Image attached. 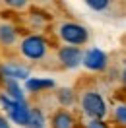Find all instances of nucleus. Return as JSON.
<instances>
[{
	"mask_svg": "<svg viewBox=\"0 0 126 128\" xmlns=\"http://www.w3.org/2000/svg\"><path fill=\"white\" fill-rule=\"evenodd\" d=\"M122 84H124V88H126V66H124V70H122Z\"/></svg>",
	"mask_w": 126,
	"mask_h": 128,
	"instance_id": "aec40b11",
	"label": "nucleus"
},
{
	"mask_svg": "<svg viewBox=\"0 0 126 128\" xmlns=\"http://www.w3.org/2000/svg\"><path fill=\"white\" fill-rule=\"evenodd\" d=\"M112 120L120 128H126V103H118L112 109Z\"/></svg>",
	"mask_w": 126,
	"mask_h": 128,
	"instance_id": "4468645a",
	"label": "nucleus"
},
{
	"mask_svg": "<svg viewBox=\"0 0 126 128\" xmlns=\"http://www.w3.org/2000/svg\"><path fill=\"white\" fill-rule=\"evenodd\" d=\"M27 128H47V116H45V112L41 111L39 107L31 109V118H29Z\"/></svg>",
	"mask_w": 126,
	"mask_h": 128,
	"instance_id": "f8f14e48",
	"label": "nucleus"
},
{
	"mask_svg": "<svg viewBox=\"0 0 126 128\" xmlns=\"http://www.w3.org/2000/svg\"><path fill=\"white\" fill-rule=\"evenodd\" d=\"M50 128H76V116L66 109H60L52 114Z\"/></svg>",
	"mask_w": 126,
	"mask_h": 128,
	"instance_id": "1a4fd4ad",
	"label": "nucleus"
},
{
	"mask_svg": "<svg viewBox=\"0 0 126 128\" xmlns=\"http://www.w3.org/2000/svg\"><path fill=\"white\" fill-rule=\"evenodd\" d=\"M18 37H20V33H18L16 25L10 22H0V45L2 47H14L18 43Z\"/></svg>",
	"mask_w": 126,
	"mask_h": 128,
	"instance_id": "6e6552de",
	"label": "nucleus"
},
{
	"mask_svg": "<svg viewBox=\"0 0 126 128\" xmlns=\"http://www.w3.org/2000/svg\"><path fill=\"white\" fill-rule=\"evenodd\" d=\"M0 78H2V82H27L31 76H29V68L16 62H6L0 66Z\"/></svg>",
	"mask_w": 126,
	"mask_h": 128,
	"instance_id": "423d86ee",
	"label": "nucleus"
},
{
	"mask_svg": "<svg viewBox=\"0 0 126 128\" xmlns=\"http://www.w3.org/2000/svg\"><path fill=\"white\" fill-rule=\"evenodd\" d=\"M56 35L68 47H82L89 41V29L78 22H62L56 29Z\"/></svg>",
	"mask_w": 126,
	"mask_h": 128,
	"instance_id": "7ed1b4c3",
	"label": "nucleus"
},
{
	"mask_svg": "<svg viewBox=\"0 0 126 128\" xmlns=\"http://www.w3.org/2000/svg\"><path fill=\"white\" fill-rule=\"evenodd\" d=\"M48 41L43 35L31 33V35H25L24 39L20 41V54L24 56L25 60H31V62H39L45 56L48 54Z\"/></svg>",
	"mask_w": 126,
	"mask_h": 128,
	"instance_id": "f03ea898",
	"label": "nucleus"
},
{
	"mask_svg": "<svg viewBox=\"0 0 126 128\" xmlns=\"http://www.w3.org/2000/svg\"><path fill=\"white\" fill-rule=\"evenodd\" d=\"M31 109H33V107H29L27 101H20V103H16L14 111L8 114V118L12 120L14 124H18V126H25V128H27L29 118H31Z\"/></svg>",
	"mask_w": 126,
	"mask_h": 128,
	"instance_id": "0eeeda50",
	"label": "nucleus"
},
{
	"mask_svg": "<svg viewBox=\"0 0 126 128\" xmlns=\"http://www.w3.org/2000/svg\"><path fill=\"white\" fill-rule=\"evenodd\" d=\"M4 93H6L10 99H14L16 103L25 101L24 89H22V86H20V82H4Z\"/></svg>",
	"mask_w": 126,
	"mask_h": 128,
	"instance_id": "9b49d317",
	"label": "nucleus"
},
{
	"mask_svg": "<svg viewBox=\"0 0 126 128\" xmlns=\"http://www.w3.org/2000/svg\"><path fill=\"white\" fill-rule=\"evenodd\" d=\"M0 128H10L8 118H6V116H2V114H0Z\"/></svg>",
	"mask_w": 126,
	"mask_h": 128,
	"instance_id": "6ab92c4d",
	"label": "nucleus"
},
{
	"mask_svg": "<svg viewBox=\"0 0 126 128\" xmlns=\"http://www.w3.org/2000/svg\"><path fill=\"white\" fill-rule=\"evenodd\" d=\"M86 4L91 10H95V12H105V10H109V6H110L109 0H86Z\"/></svg>",
	"mask_w": 126,
	"mask_h": 128,
	"instance_id": "2eb2a0df",
	"label": "nucleus"
},
{
	"mask_svg": "<svg viewBox=\"0 0 126 128\" xmlns=\"http://www.w3.org/2000/svg\"><path fill=\"white\" fill-rule=\"evenodd\" d=\"M58 62L62 64L64 68H78L80 64H84V50L80 47H68V45H64V47L58 48Z\"/></svg>",
	"mask_w": 126,
	"mask_h": 128,
	"instance_id": "39448f33",
	"label": "nucleus"
},
{
	"mask_svg": "<svg viewBox=\"0 0 126 128\" xmlns=\"http://www.w3.org/2000/svg\"><path fill=\"white\" fill-rule=\"evenodd\" d=\"M109 64V58H107V52H103L101 48L91 47L84 52V66L91 72H103Z\"/></svg>",
	"mask_w": 126,
	"mask_h": 128,
	"instance_id": "20e7f679",
	"label": "nucleus"
},
{
	"mask_svg": "<svg viewBox=\"0 0 126 128\" xmlns=\"http://www.w3.org/2000/svg\"><path fill=\"white\" fill-rule=\"evenodd\" d=\"M0 107L6 111V114H10V112L14 111V107H16V101H14V99H10V97L2 91V93H0Z\"/></svg>",
	"mask_w": 126,
	"mask_h": 128,
	"instance_id": "dca6fc26",
	"label": "nucleus"
},
{
	"mask_svg": "<svg viewBox=\"0 0 126 128\" xmlns=\"http://www.w3.org/2000/svg\"><path fill=\"white\" fill-rule=\"evenodd\" d=\"M86 128H109V124L105 120H87Z\"/></svg>",
	"mask_w": 126,
	"mask_h": 128,
	"instance_id": "f3484780",
	"label": "nucleus"
},
{
	"mask_svg": "<svg viewBox=\"0 0 126 128\" xmlns=\"http://www.w3.org/2000/svg\"><path fill=\"white\" fill-rule=\"evenodd\" d=\"M56 101L62 105V107H72L74 101H76V95L70 88H60L58 93H56Z\"/></svg>",
	"mask_w": 126,
	"mask_h": 128,
	"instance_id": "ddd939ff",
	"label": "nucleus"
},
{
	"mask_svg": "<svg viewBox=\"0 0 126 128\" xmlns=\"http://www.w3.org/2000/svg\"><path fill=\"white\" fill-rule=\"evenodd\" d=\"M80 109L87 116V120H103L109 112L105 97L97 89H84L80 95Z\"/></svg>",
	"mask_w": 126,
	"mask_h": 128,
	"instance_id": "f257e3e1",
	"label": "nucleus"
},
{
	"mask_svg": "<svg viewBox=\"0 0 126 128\" xmlns=\"http://www.w3.org/2000/svg\"><path fill=\"white\" fill-rule=\"evenodd\" d=\"M25 89L29 93H43L47 89H54V82L47 78H29L25 82Z\"/></svg>",
	"mask_w": 126,
	"mask_h": 128,
	"instance_id": "9d476101",
	"label": "nucleus"
},
{
	"mask_svg": "<svg viewBox=\"0 0 126 128\" xmlns=\"http://www.w3.org/2000/svg\"><path fill=\"white\" fill-rule=\"evenodd\" d=\"M6 4H8L10 8H18V10H22L27 6V2L25 0H6Z\"/></svg>",
	"mask_w": 126,
	"mask_h": 128,
	"instance_id": "a211bd4d",
	"label": "nucleus"
}]
</instances>
